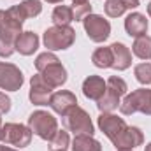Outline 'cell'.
Returning <instances> with one entry per match:
<instances>
[{"label": "cell", "instance_id": "obj_1", "mask_svg": "<svg viewBox=\"0 0 151 151\" xmlns=\"http://www.w3.org/2000/svg\"><path fill=\"white\" fill-rule=\"evenodd\" d=\"M99 128L116 146V150H134L144 142V135L137 127H128L123 118L116 114L102 113L99 116Z\"/></svg>", "mask_w": 151, "mask_h": 151}, {"label": "cell", "instance_id": "obj_2", "mask_svg": "<svg viewBox=\"0 0 151 151\" xmlns=\"http://www.w3.org/2000/svg\"><path fill=\"white\" fill-rule=\"evenodd\" d=\"M35 69H37L40 76L44 77V81L53 86V88H58L62 84H65L67 81V70L65 67L60 63V60L56 58V55L46 51L42 55H39L37 60H35Z\"/></svg>", "mask_w": 151, "mask_h": 151}, {"label": "cell", "instance_id": "obj_3", "mask_svg": "<svg viewBox=\"0 0 151 151\" xmlns=\"http://www.w3.org/2000/svg\"><path fill=\"white\" fill-rule=\"evenodd\" d=\"M107 88L104 97L97 102V107L100 109V113H111L114 109H118V106L121 104V97L127 93V83L118 77V76H111L107 81Z\"/></svg>", "mask_w": 151, "mask_h": 151}, {"label": "cell", "instance_id": "obj_4", "mask_svg": "<svg viewBox=\"0 0 151 151\" xmlns=\"http://www.w3.org/2000/svg\"><path fill=\"white\" fill-rule=\"evenodd\" d=\"M27 18L23 16L19 5H12L7 11H0V37L14 40L21 35V25Z\"/></svg>", "mask_w": 151, "mask_h": 151}, {"label": "cell", "instance_id": "obj_5", "mask_svg": "<svg viewBox=\"0 0 151 151\" xmlns=\"http://www.w3.org/2000/svg\"><path fill=\"white\" fill-rule=\"evenodd\" d=\"M28 128L40 139L51 141L53 135L58 132V121L47 111H34L28 118Z\"/></svg>", "mask_w": 151, "mask_h": 151}, {"label": "cell", "instance_id": "obj_6", "mask_svg": "<svg viewBox=\"0 0 151 151\" xmlns=\"http://www.w3.org/2000/svg\"><path fill=\"white\" fill-rule=\"evenodd\" d=\"M76 40V30L72 27H51L44 32V46L49 51H58V49H69Z\"/></svg>", "mask_w": 151, "mask_h": 151}, {"label": "cell", "instance_id": "obj_7", "mask_svg": "<svg viewBox=\"0 0 151 151\" xmlns=\"http://www.w3.org/2000/svg\"><path fill=\"white\" fill-rule=\"evenodd\" d=\"M119 111L127 116L135 113L150 114L151 116V90L139 88L125 97V100L119 104Z\"/></svg>", "mask_w": 151, "mask_h": 151}, {"label": "cell", "instance_id": "obj_8", "mask_svg": "<svg viewBox=\"0 0 151 151\" xmlns=\"http://www.w3.org/2000/svg\"><path fill=\"white\" fill-rule=\"evenodd\" d=\"M32 130L25 125L19 123H5L0 128V142L16 146V148H25L32 141Z\"/></svg>", "mask_w": 151, "mask_h": 151}, {"label": "cell", "instance_id": "obj_9", "mask_svg": "<svg viewBox=\"0 0 151 151\" xmlns=\"http://www.w3.org/2000/svg\"><path fill=\"white\" fill-rule=\"evenodd\" d=\"M63 125L69 132L77 134H86V135H93V123L90 114L84 109H81L79 106L72 107L69 113L63 116Z\"/></svg>", "mask_w": 151, "mask_h": 151}, {"label": "cell", "instance_id": "obj_10", "mask_svg": "<svg viewBox=\"0 0 151 151\" xmlns=\"http://www.w3.org/2000/svg\"><path fill=\"white\" fill-rule=\"evenodd\" d=\"M83 25H84L86 35L93 42H104L111 35V23L99 14H88L83 19Z\"/></svg>", "mask_w": 151, "mask_h": 151}, {"label": "cell", "instance_id": "obj_11", "mask_svg": "<svg viewBox=\"0 0 151 151\" xmlns=\"http://www.w3.org/2000/svg\"><path fill=\"white\" fill-rule=\"evenodd\" d=\"M21 84H23L21 70L12 63L0 62V88L7 91H18Z\"/></svg>", "mask_w": 151, "mask_h": 151}, {"label": "cell", "instance_id": "obj_12", "mask_svg": "<svg viewBox=\"0 0 151 151\" xmlns=\"http://www.w3.org/2000/svg\"><path fill=\"white\" fill-rule=\"evenodd\" d=\"M51 95H53V86H49L40 74L34 76L32 81H30V93H28L32 104H35V106H47Z\"/></svg>", "mask_w": 151, "mask_h": 151}, {"label": "cell", "instance_id": "obj_13", "mask_svg": "<svg viewBox=\"0 0 151 151\" xmlns=\"http://www.w3.org/2000/svg\"><path fill=\"white\" fill-rule=\"evenodd\" d=\"M49 106H51V109H53L56 114L65 116L72 107L77 106V99H76V95L72 93V91L62 90V91H56V93L51 95V99H49Z\"/></svg>", "mask_w": 151, "mask_h": 151}, {"label": "cell", "instance_id": "obj_14", "mask_svg": "<svg viewBox=\"0 0 151 151\" xmlns=\"http://www.w3.org/2000/svg\"><path fill=\"white\" fill-rule=\"evenodd\" d=\"M106 88H107V83L100 76H90L83 83V93H84V97L90 99V100H95V102H99L104 97Z\"/></svg>", "mask_w": 151, "mask_h": 151}, {"label": "cell", "instance_id": "obj_15", "mask_svg": "<svg viewBox=\"0 0 151 151\" xmlns=\"http://www.w3.org/2000/svg\"><path fill=\"white\" fill-rule=\"evenodd\" d=\"M125 30L130 37H141V35H146L148 32V19L144 14L141 12H132L127 16L125 19Z\"/></svg>", "mask_w": 151, "mask_h": 151}, {"label": "cell", "instance_id": "obj_16", "mask_svg": "<svg viewBox=\"0 0 151 151\" xmlns=\"http://www.w3.org/2000/svg\"><path fill=\"white\" fill-rule=\"evenodd\" d=\"M109 47L113 51V69H116V70L128 69L130 63H132V55H130L128 47L121 42H114Z\"/></svg>", "mask_w": 151, "mask_h": 151}, {"label": "cell", "instance_id": "obj_17", "mask_svg": "<svg viewBox=\"0 0 151 151\" xmlns=\"http://www.w3.org/2000/svg\"><path fill=\"white\" fill-rule=\"evenodd\" d=\"M14 47H16V51H19V53L25 55V56L34 55L39 47L37 34H34V32H21V35L16 39Z\"/></svg>", "mask_w": 151, "mask_h": 151}, {"label": "cell", "instance_id": "obj_18", "mask_svg": "<svg viewBox=\"0 0 151 151\" xmlns=\"http://www.w3.org/2000/svg\"><path fill=\"white\" fill-rule=\"evenodd\" d=\"M72 151H102V146L93 135L77 134L72 141Z\"/></svg>", "mask_w": 151, "mask_h": 151}, {"label": "cell", "instance_id": "obj_19", "mask_svg": "<svg viewBox=\"0 0 151 151\" xmlns=\"http://www.w3.org/2000/svg\"><path fill=\"white\" fill-rule=\"evenodd\" d=\"M91 62L99 69H109L113 67V51L111 47H99L91 55Z\"/></svg>", "mask_w": 151, "mask_h": 151}, {"label": "cell", "instance_id": "obj_20", "mask_svg": "<svg viewBox=\"0 0 151 151\" xmlns=\"http://www.w3.org/2000/svg\"><path fill=\"white\" fill-rule=\"evenodd\" d=\"M132 51L141 60H151V37H148V35L137 37L132 46Z\"/></svg>", "mask_w": 151, "mask_h": 151}, {"label": "cell", "instance_id": "obj_21", "mask_svg": "<svg viewBox=\"0 0 151 151\" xmlns=\"http://www.w3.org/2000/svg\"><path fill=\"white\" fill-rule=\"evenodd\" d=\"M70 21H74L72 7H69V5H58V7L53 11V23H55V25H58V27H67V25H70Z\"/></svg>", "mask_w": 151, "mask_h": 151}, {"label": "cell", "instance_id": "obj_22", "mask_svg": "<svg viewBox=\"0 0 151 151\" xmlns=\"http://www.w3.org/2000/svg\"><path fill=\"white\" fill-rule=\"evenodd\" d=\"M69 142H70L69 134L65 130H58L53 135V139L49 141V151H67Z\"/></svg>", "mask_w": 151, "mask_h": 151}, {"label": "cell", "instance_id": "obj_23", "mask_svg": "<svg viewBox=\"0 0 151 151\" xmlns=\"http://www.w3.org/2000/svg\"><path fill=\"white\" fill-rule=\"evenodd\" d=\"M19 9H21L23 16L28 19V18H35V16L40 14V11H42V4H40L39 0H25V2L19 4Z\"/></svg>", "mask_w": 151, "mask_h": 151}, {"label": "cell", "instance_id": "obj_24", "mask_svg": "<svg viewBox=\"0 0 151 151\" xmlns=\"http://www.w3.org/2000/svg\"><path fill=\"white\" fill-rule=\"evenodd\" d=\"M135 77L141 84H151V63H139L135 65Z\"/></svg>", "mask_w": 151, "mask_h": 151}, {"label": "cell", "instance_id": "obj_25", "mask_svg": "<svg viewBox=\"0 0 151 151\" xmlns=\"http://www.w3.org/2000/svg\"><path fill=\"white\" fill-rule=\"evenodd\" d=\"M104 9H106V14L111 16V18H118V16H121L127 11L121 0H107L106 5H104Z\"/></svg>", "mask_w": 151, "mask_h": 151}, {"label": "cell", "instance_id": "obj_26", "mask_svg": "<svg viewBox=\"0 0 151 151\" xmlns=\"http://www.w3.org/2000/svg\"><path fill=\"white\" fill-rule=\"evenodd\" d=\"M72 12H74V19L76 21H83L88 14H91V5L90 2H79L72 5Z\"/></svg>", "mask_w": 151, "mask_h": 151}, {"label": "cell", "instance_id": "obj_27", "mask_svg": "<svg viewBox=\"0 0 151 151\" xmlns=\"http://www.w3.org/2000/svg\"><path fill=\"white\" fill-rule=\"evenodd\" d=\"M14 40H9V39L5 37H0V56H4V58H7V56H11L12 53H14Z\"/></svg>", "mask_w": 151, "mask_h": 151}, {"label": "cell", "instance_id": "obj_28", "mask_svg": "<svg viewBox=\"0 0 151 151\" xmlns=\"http://www.w3.org/2000/svg\"><path fill=\"white\" fill-rule=\"evenodd\" d=\"M11 111V99L0 91V113H9Z\"/></svg>", "mask_w": 151, "mask_h": 151}, {"label": "cell", "instance_id": "obj_29", "mask_svg": "<svg viewBox=\"0 0 151 151\" xmlns=\"http://www.w3.org/2000/svg\"><path fill=\"white\" fill-rule=\"evenodd\" d=\"M121 2H123L125 9H135V7H139V0H121Z\"/></svg>", "mask_w": 151, "mask_h": 151}, {"label": "cell", "instance_id": "obj_30", "mask_svg": "<svg viewBox=\"0 0 151 151\" xmlns=\"http://www.w3.org/2000/svg\"><path fill=\"white\" fill-rule=\"evenodd\" d=\"M0 151H16V150H11V148H7V146H0Z\"/></svg>", "mask_w": 151, "mask_h": 151}, {"label": "cell", "instance_id": "obj_31", "mask_svg": "<svg viewBox=\"0 0 151 151\" xmlns=\"http://www.w3.org/2000/svg\"><path fill=\"white\" fill-rule=\"evenodd\" d=\"M46 2H49V4H62L63 0H46Z\"/></svg>", "mask_w": 151, "mask_h": 151}, {"label": "cell", "instance_id": "obj_32", "mask_svg": "<svg viewBox=\"0 0 151 151\" xmlns=\"http://www.w3.org/2000/svg\"><path fill=\"white\" fill-rule=\"evenodd\" d=\"M148 14H150V16H151V2H150V4H148Z\"/></svg>", "mask_w": 151, "mask_h": 151}, {"label": "cell", "instance_id": "obj_33", "mask_svg": "<svg viewBox=\"0 0 151 151\" xmlns=\"http://www.w3.org/2000/svg\"><path fill=\"white\" fill-rule=\"evenodd\" d=\"M74 4H79V2H90V0H72Z\"/></svg>", "mask_w": 151, "mask_h": 151}, {"label": "cell", "instance_id": "obj_34", "mask_svg": "<svg viewBox=\"0 0 151 151\" xmlns=\"http://www.w3.org/2000/svg\"><path fill=\"white\" fill-rule=\"evenodd\" d=\"M144 151H151V142L148 144V146H146V150H144Z\"/></svg>", "mask_w": 151, "mask_h": 151}, {"label": "cell", "instance_id": "obj_35", "mask_svg": "<svg viewBox=\"0 0 151 151\" xmlns=\"http://www.w3.org/2000/svg\"><path fill=\"white\" fill-rule=\"evenodd\" d=\"M118 151H132V150H118Z\"/></svg>", "mask_w": 151, "mask_h": 151}, {"label": "cell", "instance_id": "obj_36", "mask_svg": "<svg viewBox=\"0 0 151 151\" xmlns=\"http://www.w3.org/2000/svg\"><path fill=\"white\" fill-rule=\"evenodd\" d=\"M0 128H2V118H0Z\"/></svg>", "mask_w": 151, "mask_h": 151}]
</instances>
